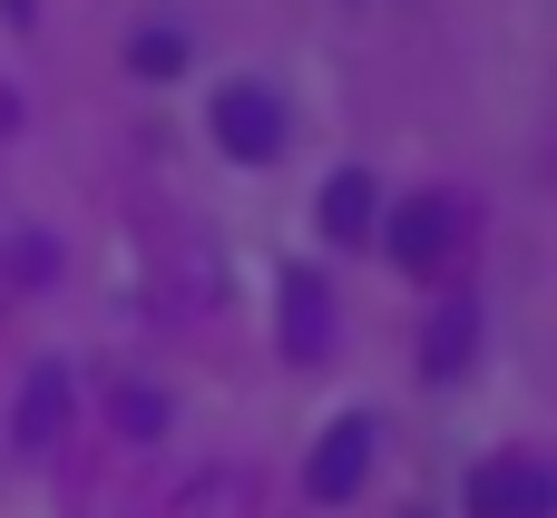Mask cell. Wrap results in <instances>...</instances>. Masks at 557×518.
<instances>
[{"label": "cell", "mask_w": 557, "mask_h": 518, "mask_svg": "<svg viewBox=\"0 0 557 518\" xmlns=\"http://www.w3.org/2000/svg\"><path fill=\"white\" fill-rule=\"evenodd\" d=\"M450 235H460V206H450V196H411V206H392V225H382V245H392L411 274H431V264L450 255Z\"/></svg>", "instance_id": "obj_3"}, {"label": "cell", "mask_w": 557, "mask_h": 518, "mask_svg": "<svg viewBox=\"0 0 557 518\" xmlns=\"http://www.w3.org/2000/svg\"><path fill=\"white\" fill-rule=\"evenodd\" d=\"M323 343H333V294L294 264V274H284V353H294V362H323Z\"/></svg>", "instance_id": "obj_5"}, {"label": "cell", "mask_w": 557, "mask_h": 518, "mask_svg": "<svg viewBox=\"0 0 557 518\" xmlns=\"http://www.w3.org/2000/svg\"><path fill=\"white\" fill-rule=\"evenodd\" d=\"M215 137H225V157H245V166H264V157L284 147V108H274V88H255V78H235V88L215 98Z\"/></svg>", "instance_id": "obj_1"}, {"label": "cell", "mask_w": 557, "mask_h": 518, "mask_svg": "<svg viewBox=\"0 0 557 518\" xmlns=\"http://www.w3.org/2000/svg\"><path fill=\"white\" fill-rule=\"evenodd\" d=\"M108 411H117V431H127V441H157V431H166V402H157L147 382H117V402H108Z\"/></svg>", "instance_id": "obj_9"}, {"label": "cell", "mask_w": 557, "mask_h": 518, "mask_svg": "<svg viewBox=\"0 0 557 518\" xmlns=\"http://www.w3.org/2000/svg\"><path fill=\"white\" fill-rule=\"evenodd\" d=\"M59 421H69V372H59V362H39V372H29V392H20V451H49V441H59Z\"/></svg>", "instance_id": "obj_8"}, {"label": "cell", "mask_w": 557, "mask_h": 518, "mask_svg": "<svg viewBox=\"0 0 557 518\" xmlns=\"http://www.w3.org/2000/svg\"><path fill=\"white\" fill-rule=\"evenodd\" d=\"M470 353H480V304H441V313H431V343H421L431 382H460Z\"/></svg>", "instance_id": "obj_7"}, {"label": "cell", "mask_w": 557, "mask_h": 518, "mask_svg": "<svg viewBox=\"0 0 557 518\" xmlns=\"http://www.w3.org/2000/svg\"><path fill=\"white\" fill-rule=\"evenodd\" d=\"M362 470H372V421H333V431L313 441L304 490H313V499H352V490H362Z\"/></svg>", "instance_id": "obj_4"}, {"label": "cell", "mask_w": 557, "mask_h": 518, "mask_svg": "<svg viewBox=\"0 0 557 518\" xmlns=\"http://www.w3.org/2000/svg\"><path fill=\"white\" fill-rule=\"evenodd\" d=\"M313 215H323V235H333V245H362V235L382 225V186H372L362 166H343V176L323 186V206H313Z\"/></svg>", "instance_id": "obj_6"}, {"label": "cell", "mask_w": 557, "mask_h": 518, "mask_svg": "<svg viewBox=\"0 0 557 518\" xmlns=\"http://www.w3.org/2000/svg\"><path fill=\"white\" fill-rule=\"evenodd\" d=\"M557 509V480L539 460H490L470 470V518H548Z\"/></svg>", "instance_id": "obj_2"}, {"label": "cell", "mask_w": 557, "mask_h": 518, "mask_svg": "<svg viewBox=\"0 0 557 518\" xmlns=\"http://www.w3.org/2000/svg\"><path fill=\"white\" fill-rule=\"evenodd\" d=\"M137 69H147V78L186 69V39H176V29H137Z\"/></svg>", "instance_id": "obj_10"}]
</instances>
